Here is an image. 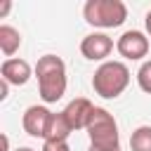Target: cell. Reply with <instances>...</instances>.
<instances>
[{
    "mask_svg": "<svg viewBox=\"0 0 151 151\" xmlns=\"http://www.w3.org/2000/svg\"><path fill=\"white\" fill-rule=\"evenodd\" d=\"M38 94L45 104H54L66 94V64L57 54H42L35 64Z\"/></svg>",
    "mask_w": 151,
    "mask_h": 151,
    "instance_id": "obj_1",
    "label": "cell"
},
{
    "mask_svg": "<svg viewBox=\"0 0 151 151\" xmlns=\"http://www.w3.org/2000/svg\"><path fill=\"white\" fill-rule=\"evenodd\" d=\"M87 137L90 146L97 151H118L120 149V134H118V123L113 113H109L101 106H94L90 123H87Z\"/></svg>",
    "mask_w": 151,
    "mask_h": 151,
    "instance_id": "obj_2",
    "label": "cell"
},
{
    "mask_svg": "<svg viewBox=\"0 0 151 151\" xmlns=\"http://www.w3.org/2000/svg\"><path fill=\"white\" fill-rule=\"evenodd\" d=\"M130 85V68L123 61H104L92 76V90L101 99L120 97Z\"/></svg>",
    "mask_w": 151,
    "mask_h": 151,
    "instance_id": "obj_3",
    "label": "cell"
},
{
    "mask_svg": "<svg viewBox=\"0 0 151 151\" xmlns=\"http://www.w3.org/2000/svg\"><path fill=\"white\" fill-rule=\"evenodd\" d=\"M83 17L94 28H118L127 19V7L123 0H87Z\"/></svg>",
    "mask_w": 151,
    "mask_h": 151,
    "instance_id": "obj_4",
    "label": "cell"
},
{
    "mask_svg": "<svg viewBox=\"0 0 151 151\" xmlns=\"http://www.w3.org/2000/svg\"><path fill=\"white\" fill-rule=\"evenodd\" d=\"M116 50L123 59L130 61H139L149 54V38L142 31H125L118 40H116Z\"/></svg>",
    "mask_w": 151,
    "mask_h": 151,
    "instance_id": "obj_5",
    "label": "cell"
},
{
    "mask_svg": "<svg viewBox=\"0 0 151 151\" xmlns=\"http://www.w3.org/2000/svg\"><path fill=\"white\" fill-rule=\"evenodd\" d=\"M113 52V38L106 33H87L80 40V54L90 61H106V57Z\"/></svg>",
    "mask_w": 151,
    "mask_h": 151,
    "instance_id": "obj_6",
    "label": "cell"
},
{
    "mask_svg": "<svg viewBox=\"0 0 151 151\" xmlns=\"http://www.w3.org/2000/svg\"><path fill=\"white\" fill-rule=\"evenodd\" d=\"M50 120H52V111H50L47 106L33 104V106H28V109L24 111L21 125H24L26 134L45 139V137H47V127H50Z\"/></svg>",
    "mask_w": 151,
    "mask_h": 151,
    "instance_id": "obj_7",
    "label": "cell"
},
{
    "mask_svg": "<svg viewBox=\"0 0 151 151\" xmlns=\"http://www.w3.org/2000/svg\"><path fill=\"white\" fill-rule=\"evenodd\" d=\"M92 111H94V106H92L90 99H85V97H76L73 101L66 104V109H64L61 113H64V118L68 120L71 130L76 132V130H85V127H87Z\"/></svg>",
    "mask_w": 151,
    "mask_h": 151,
    "instance_id": "obj_8",
    "label": "cell"
},
{
    "mask_svg": "<svg viewBox=\"0 0 151 151\" xmlns=\"http://www.w3.org/2000/svg\"><path fill=\"white\" fill-rule=\"evenodd\" d=\"M31 76H33V68L26 59L12 57V59H5L0 66V78L9 85H26L31 80Z\"/></svg>",
    "mask_w": 151,
    "mask_h": 151,
    "instance_id": "obj_9",
    "label": "cell"
},
{
    "mask_svg": "<svg viewBox=\"0 0 151 151\" xmlns=\"http://www.w3.org/2000/svg\"><path fill=\"white\" fill-rule=\"evenodd\" d=\"M19 47H21V33H19L14 26L2 24V26H0V50H2V54H5L7 59H12V54H14Z\"/></svg>",
    "mask_w": 151,
    "mask_h": 151,
    "instance_id": "obj_10",
    "label": "cell"
},
{
    "mask_svg": "<svg viewBox=\"0 0 151 151\" xmlns=\"http://www.w3.org/2000/svg\"><path fill=\"white\" fill-rule=\"evenodd\" d=\"M71 125L68 120L64 118V113H52V120H50V127H47V137L45 139H66L68 142V134H71Z\"/></svg>",
    "mask_w": 151,
    "mask_h": 151,
    "instance_id": "obj_11",
    "label": "cell"
},
{
    "mask_svg": "<svg viewBox=\"0 0 151 151\" xmlns=\"http://www.w3.org/2000/svg\"><path fill=\"white\" fill-rule=\"evenodd\" d=\"M130 149L132 151H151V125H139L130 134Z\"/></svg>",
    "mask_w": 151,
    "mask_h": 151,
    "instance_id": "obj_12",
    "label": "cell"
},
{
    "mask_svg": "<svg viewBox=\"0 0 151 151\" xmlns=\"http://www.w3.org/2000/svg\"><path fill=\"white\" fill-rule=\"evenodd\" d=\"M137 83H139L142 92L151 94V59H146V61L139 66V71H137Z\"/></svg>",
    "mask_w": 151,
    "mask_h": 151,
    "instance_id": "obj_13",
    "label": "cell"
},
{
    "mask_svg": "<svg viewBox=\"0 0 151 151\" xmlns=\"http://www.w3.org/2000/svg\"><path fill=\"white\" fill-rule=\"evenodd\" d=\"M40 151H71L66 139H45Z\"/></svg>",
    "mask_w": 151,
    "mask_h": 151,
    "instance_id": "obj_14",
    "label": "cell"
},
{
    "mask_svg": "<svg viewBox=\"0 0 151 151\" xmlns=\"http://www.w3.org/2000/svg\"><path fill=\"white\" fill-rule=\"evenodd\" d=\"M7 90H9V83H5L0 78V99H7Z\"/></svg>",
    "mask_w": 151,
    "mask_h": 151,
    "instance_id": "obj_15",
    "label": "cell"
},
{
    "mask_svg": "<svg viewBox=\"0 0 151 151\" xmlns=\"http://www.w3.org/2000/svg\"><path fill=\"white\" fill-rule=\"evenodd\" d=\"M144 26H146V33L151 35V9L146 12V17H144Z\"/></svg>",
    "mask_w": 151,
    "mask_h": 151,
    "instance_id": "obj_16",
    "label": "cell"
},
{
    "mask_svg": "<svg viewBox=\"0 0 151 151\" xmlns=\"http://www.w3.org/2000/svg\"><path fill=\"white\" fill-rule=\"evenodd\" d=\"M9 7H12V2H9V0H5V2H2V7H0V17H5V14L9 12Z\"/></svg>",
    "mask_w": 151,
    "mask_h": 151,
    "instance_id": "obj_17",
    "label": "cell"
},
{
    "mask_svg": "<svg viewBox=\"0 0 151 151\" xmlns=\"http://www.w3.org/2000/svg\"><path fill=\"white\" fill-rule=\"evenodd\" d=\"M2 151H9V139H7V134H2Z\"/></svg>",
    "mask_w": 151,
    "mask_h": 151,
    "instance_id": "obj_18",
    "label": "cell"
},
{
    "mask_svg": "<svg viewBox=\"0 0 151 151\" xmlns=\"http://www.w3.org/2000/svg\"><path fill=\"white\" fill-rule=\"evenodd\" d=\"M14 151H35V149H31V146H19V149H14Z\"/></svg>",
    "mask_w": 151,
    "mask_h": 151,
    "instance_id": "obj_19",
    "label": "cell"
},
{
    "mask_svg": "<svg viewBox=\"0 0 151 151\" xmlns=\"http://www.w3.org/2000/svg\"><path fill=\"white\" fill-rule=\"evenodd\" d=\"M87 151H97V149H92V146H90V149H87ZM118 151H120V149H118Z\"/></svg>",
    "mask_w": 151,
    "mask_h": 151,
    "instance_id": "obj_20",
    "label": "cell"
}]
</instances>
